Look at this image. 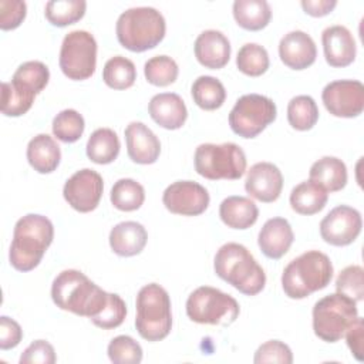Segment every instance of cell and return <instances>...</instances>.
Here are the masks:
<instances>
[{
	"instance_id": "obj_1",
	"label": "cell",
	"mask_w": 364,
	"mask_h": 364,
	"mask_svg": "<svg viewBox=\"0 0 364 364\" xmlns=\"http://www.w3.org/2000/svg\"><path fill=\"white\" fill-rule=\"evenodd\" d=\"M51 299L58 309L88 317L97 327H102L117 313V294L102 290L75 269L63 270L55 276Z\"/></svg>"
},
{
	"instance_id": "obj_2",
	"label": "cell",
	"mask_w": 364,
	"mask_h": 364,
	"mask_svg": "<svg viewBox=\"0 0 364 364\" xmlns=\"http://www.w3.org/2000/svg\"><path fill=\"white\" fill-rule=\"evenodd\" d=\"M54 226L47 216L28 213L20 218L13 230L9 260L18 272H30L37 267L51 245Z\"/></svg>"
},
{
	"instance_id": "obj_3",
	"label": "cell",
	"mask_w": 364,
	"mask_h": 364,
	"mask_svg": "<svg viewBox=\"0 0 364 364\" xmlns=\"http://www.w3.org/2000/svg\"><path fill=\"white\" fill-rule=\"evenodd\" d=\"M215 273L246 296L264 289L266 273L253 255L240 243L229 242L219 247L213 260Z\"/></svg>"
},
{
	"instance_id": "obj_4",
	"label": "cell",
	"mask_w": 364,
	"mask_h": 364,
	"mask_svg": "<svg viewBox=\"0 0 364 364\" xmlns=\"http://www.w3.org/2000/svg\"><path fill=\"white\" fill-rule=\"evenodd\" d=\"M333 279L330 257L320 250H307L290 260L282 273V287L287 297L300 300L326 289Z\"/></svg>"
},
{
	"instance_id": "obj_5",
	"label": "cell",
	"mask_w": 364,
	"mask_h": 364,
	"mask_svg": "<svg viewBox=\"0 0 364 364\" xmlns=\"http://www.w3.org/2000/svg\"><path fill=\"white\" fill-rule=\"evenodd\" d=\"M115 31L124 48L142 53L156 47L164 40L166 23L162 13L154 7H131L119 14Z\"/></svg>"
},
{
	"instance_id": "obj_6",
	"label": "cell",
	"mask_w": 364,
	"mask_h": 364,
	"mask_svg": "<svg viewBox=\"0 0 364 364\" xmlns=\"http://www.w3.org/2000/svg\"><path fill=\"white\" fill-rule=\"evenodd\" d=\"M135 327L146 341L164 340L172 328L171 299L168 291L158 283H149L136 294Z\"/></svg>"
},
{
	"instance_id": "obj_7",
	"label": "cell",
	"mask_w": 364,
	"mask_h": 364,
	"mask_svg": "<svg viewBox=\"0 0 364 364\" xmlns=\"http://www.w3.org/2000/svg\"><path fill=\"white\" fill-rule=\"evenodd\" d=\"M195 171L210 181L239 179L246 172V155L235 142L200 144L193 156Z\"/></svg>"
},
{
	"instance_id": "obj_8",
	"label": "cell",
	"mask_w": 364,
	"mask_h": 364,
	"mask_svg": "<svg viewBox=\"0 0 364 364\" xmlns=\"http://www.w3.org/2000/svg\"><path fill=\"white\" fill-rule=\"evenodd\" d=\"M311 316L314 334L326 343H336L358 317V309L350 297L333 293L316 301Z\"/></svg>"
},
{
	"instance_id": "obj_9",
	"label": "cell",
	"mask_w": 364,
	"mask_h": 364,
	"mask_svg": "<svg viewBox=\"0 0 364 364\" xmlns=\"http://www.w3.org/2000/svg\"><path fill=\"white\" fill-rule=\"evenodd\" d=\"M239 313L235 297L210 286L195 289L186 300V314L198 324L228 327L236 321Z\"/></svg>"
},
{
	"instance_id": "obj_10",
	"label": "cell",
	"mask_w": 364,
	"mask_h": 364,
	"mask_svg": "<svg viewBox=\"0 0 364 364\" xmlns=\"http://www.w3.org/2000/svg\"><path fill=\"white\" fill-rule=\"evenodd\" d=\"M277 108L273 100L262 94H245L237 98L229 112L230 129L242 138L257 136L276 119Z\"/></svg>"
},
{
	"instance_id": "obj_11",
	"label": "cell",
	"mask_w": 364,
	"mask_h": 364,
	"mask_svg": "<svg viewBox=\"0 0 364 364\" xmlns=\"http://www.w3.org/2000/svg\"><path fill=\"white\" fill-rule=\"evenodd\" d=\"M60 68L74 81L90 78L97 65V41L85 30H73L64 36L60 48Z\"/></svg>"
},
{
	"instance_id": "obj_12",
	"label": "cell",
	"mask_w": 364,
	"mask_h": 364,
	"mask_svg": "<svg viewBox=\"0 0 364 364\" xmlns=\"http://www.w3.org/2000/svg\"><path fill=\"white\" fill-rule=\"evenodd\" d=\"M321 100L334 117H358L364 109V85L358 80H336L323 88Z\"/></svg>"
},
{
	"instance_id": "obj_13",
	"label": "cell",
	"mask_w": 364,
	"mask_h": 364,
	"mask_svg": "<svg viewBox=\"0 0 364 364\" xmlns=\"http://www.w3.org/2000/svg\"><path fill=\"white\" fill-rule=\"evenodd\" d=\"M102 191V176L94 169L84 168L73 173L65 181L63 196L73 209L81 213H87L98 206Z\"/></svg>"
},
{
	"instance_id": "obj_14",
	"label": "cell",
	"mask_w": 364,
	"mask_h": 364,
	"mask_svg": "<svg viewBox=\"0 0 364 364\" xmlns=\"http://www.w3.org/2000/svg\"><path fill=\"white\" fill-rule=\"evenodd\" d=\"M361 228V213L348 205H338L321 219L320 235L328 245L347 246L358 237Z\"/></svg>"
},
{
	"instance_id": "obj_15",
	"label": "cell",
	"mask_w": 364,
	"mask_h": 364,
	"mask_svg": "<svg viewBox=\"0 0 364 364\" xmlns=\"http://www.w3.org/2000/svg\"><path fill=\"white\" fill-rule=\"evenodd\" d=\"M165 208L175 215L198 216L203 213L210 202L205 186L195 181H176L166 186L162 193Z\"/></svg>"
},
{
	"instance_id": "obj_16",
	"label": "cell",
	"mask_w": 364,
	"mask_h": 364,
	"mask_svg": "<svg viewBox=\"0 0 364 364\" xmlns=\"http://www.w3.org/2000/svg\"><path fill=\"white\" fill-rule=\"evenodd\" d=\"M245 189L252 198L260 202H274L283 189V175L274 164L257 162L247 171Z\"/></svg>"
},
{
	"instance_id": "obj_17",
	"label": "cell",
	"mask_w": 364,
	"mask_h": 364,
	"mask_svg": "<svg viewBox=\"0 0 364 364\" xmlns=\"http://www.w3.org/2000/svg\"><path fill=\"white\" fill-rule=\"evenodd\" d=\"M279 57L289 68L304 70L316 61V43L307 33L301 30L289 31L280 38Z\"/></svg>"
},
{
	"instance_id": "obj_18",
	"label": "cell",
	"mask_w": 364,
	"mask_h": 364,
	"mask_svg": "<svg viewBox=\"0 0 364 364\" xmlns=\"http://www.w3.org/2000/svg\"><path fill=\"white\" fill-rule=\"evenodd\" d=\"M127 152L132 162L141 165H151L156 162L161 154V142L158 136L144 122L132 121L125 131Z\"/></svg>"
},
{
	"instance_id": "obj_19",
	"label": "cell",
	"mask_w": 364,
	"mask_h": 364,
	"mask_svg": "<svg viewBox=\"0 0 364 364\" xmlns=\"http://www.w3.org/2000/svg\"><path fill=\"white\" fill-rule=\"evenodd\" d=\"M324 58L331 67H347L355 60L357 46L351 31L341 26H330L321 33Z\"/></svg>"
},
{
	"instance_id": "obj_20",
	"label": "cell",
	"mask_w": 364,
	"mask_h": 364,
	"mask_svg": "<svg viewBox=\"0 0 364 364\" xmlns=\"http://www.w3.org/2000/svg\"><path fill=\"white\" fill-rule=\"evenodd\" d=\"M196 60L206 68L219 70L229 63L230 43L219 30L202 31L193 44Z\"/></svg>"
},
{
	"instance_id": "obj_21",
	"label": "cell",
	"mask_w": 364,
	"mask_h": 364,
	"mask_svg": "<svg viewBox=\"0 0 364 364\" xmlns=\"http://www.w3.org/2000/svg\"><path fill=\"white\" fill-rule=\"evenodd\" d=\"M293 240L294 233L289 220L279 216L266 220L257 236V245L262 253L269 259H280L284 256Z\"/></svg>"
},
{
	"instance_id": "obj_22",
	"label": "cell",
	"mask_w": 364,
	"mask_h": 364,
	"mask_svg": "<svg viewBox=\"0 0 364 364\" xmlns=\"http://www.w3.org/2000/svg\"><path fill=\"white\" fill-rule=\"evenodd\" d=\"M151 118L165 129H179L186 118L188 109L183 100L175 92H161L148 104Z\"/></svg>"
},
{
	"instance_id": "obj_23",
	"label": "cell",
	"mask_w": 364,
	"mask_h": 364,
	"mask_svg": "<svg viewBox=\"0 0 364 364\" xmlns=\"http://www.w3.org/2000/svg\"><path fill=\"white\" fill-rule=\"evenodd\" d=\"M109 246L112 252L122 257L139 255L148 240L145 228L134 220H125L115 225L109 232Z\"/></svg>"
},
{
	"instance_id": "obj_24",
	"label": "cell",
	"mask_w": 364,
	"mask_h": 364,
	"mask_svg": "<svg viewBox=\"0 0 364 364\" xmlns=\"http://www.w3.org/2000/svg\"><path fill=\"white\" fill-rule=\"evenodd\" d=\"M219 216L228 228L245 230L256 223L259 209L250 198L232 195L220 202Z\"/></svg>"
},
{
	"instance_id": "obj_25",
	"label": "cell",
	"mask_w": 364,
	"mask_h": 364,
	"mask_svg": "<svg viewBox=\"0 0 364 364\" xmlns=\"http://www.w3.org/2000/svg\"><path fill=\"white\" fill-rule=\"evenodd\" d=\"M26 155L34 171L38 173H51L60 165L61 149L53 136L38 134L30 139Z\"/></svg>"
},
{
	"instance_id": "obj_26",
	"label": "cell",
	"mask_w": 364,
	"mask_h": 364,
	"mask_svg": "<svg viewBox=\"0 0 364 364\" xmlns=\"http://www.w3.org/2000/svg\"><path fill=\"white\" fill-rule=\"evenodd\" d=\"M309 178L326 192H337L347 185V166L336 156H323L311 165Z\"/></svg>"
},
{
	"instance_id": "obj_27",
	"label": "cell",
	"mask_w": 364,
	"mask_h": 364,
	"mask_svg": "<svg viewBox=\"0 0 364 364\" xmlns=\"http://www.w3.org/2000/svg\"><path fill=\"white\" fill-rule=\"evenodd\" d=\"M328 199V192H326L320 185L313 181H303L296 185L290 192V206L296 213L300 215H314L323 210Z\"/></svg>"
},
{
	"instance_id": "obj_28",
	"label": "cell",
	"mask_w": 364,
	"mask_h": 364,
	"mask_svg": "<svg viewBox=\"0 0 364 364\" xmlns=\"http://www.w3.org/2000/svg\"><path fill=\"white\" fill-rule=\"evenodd\" d=\"M119 138L111 128L95 129L87 141V156L98 165H107L117 159L119 154Z\"/></svg>"
},
{
	"instance_id": "obj_29",
	"label": "cell",
	"mask_w": 364,
	"mask_h": 364,
	"mask_svg": "<svg viewBox=\"0 0 364 364\" xmlns=\"http://www.w3.org/2000/svg\"><path fill=\"white\" fill-rule=\"evenodd\" d=\"M232 10L236 23L250 31L264 28L272 18V9L266 0H236Z\"/></svg>"
},
{
	"instance_id": "obj_30",
	"label": "cell",
	"mask_w": 364,
	"mask_h": 364,
	"mask_svg": "<svg viewBox=\"0 0 364 364\" xmlns=\"http://www.w3.org/2000/svg\"><path fill=\"white\" fill-rule=\"evenodd\" d=\"M191 92L195 104L206 111L220 108L226 100L225 85L220 82V80L212 75L198 77L192 84Z\"/></svg>"
},
{
	"instance_id": "obj_31",
	"label": "cell",
	"mask_w": 364,
	"mask_h": 364,
	"mask_svg": "<svg viewBox=\"0 0 364 364\" xmlns=\"http://www.w3.org/2000/svg\"><path fill=\"white\" fill-rule=\"evenodd\" d=\"M109 199L118 210L132 212L142 206L145 200V189L135 179L121 178L111 188Z\"/></svg>"
},
{
	"instance_id": "obj_32",
	"label": "cell",
	"mask_w": 364,
	"mask_h": 364,
	"mask_svg": "<svg viewBox=\"0 0 364 364\" xmlns=\"http://www.w3.org/2000/svg\"><path fill=\"white\" fill-rule=\"evenodd\" d=\"M102 80L109 88L127 90L136 80L135 64L124 55H114L104 65Z\"/></svg>"
},
{
	"instance_id": "obj_33",
	"label": "cell",
	"mask_w": 364,
	"mask_h": 364,
	"mask_svg": "<svg viewBox=\"0 0 364 364\" xmlns=\"http://www.w3.org/2000/svg\"><path fill=\"white\" fill-rule=\"evenodd\" d=\"M287 121L297 131H309L318 121V107L310 95H296L287 104Z\"/></svg>"
},
{
	"instance_id": "obj_34",
	"label": "cell",
	"mask_w": 364,
	"mask_h": 364,
	"mask_svg": "<svg viewBox=\"0 0 364 364\" xmlns=\"http://www.w3.org/2000/svg\"><path fill=\"white\" fill-rule=\"evenodd\" d=\"M84 0H50L46 3V18L57 27H65L81 20L85 14Z\"/></svg>"
},
{
	"instance_id": "obj_35",
	"label": "cell",
	"mask_w": 364,
	"mask_h": 364,
	"mask_svg": "<svg viewBox=\"0 0 364 364\" xmlns=\"http://www.w3.org/2000/svg\"><path fill=\"white\" fill-rule=\"evenodd\" d=\"M36 95L13 81H4L1 82V112L6 117H20L31 108Z\"/></svg>"
},
{
	"instance_id": "obj_36",
	"label": "cell",
	"mask_w": 364,
	"mask_h": 364,
	"mask_svg": "<svg viewBox=\"0 0 364 364\" xmlns=\"http://www.w3.org/2000/svg\"><path fill=\"white\" fill-rule=\"evenodd\" d=\"M236 65L240 73L249 77H259L270 65L267 50L257 43H246L237 51Z\"/></svg>"
},
{
	"instance_id": "obj_37",
	"label": "cell",
	"mask_w": 364,
	"mask_h": 364,
	"mask_svg": "<svg viewBox=\"0 0 364 364\" xmlns=\"http://www.w3.org/2000/svg\"><path fill=\"white\" fill-rule=\"evenodd\" d=\"M50 80L48 67L41 61H26L17 67L11 81L34 94H40Z\"/></svg>"
},
{
	"instance_id": "obj_38",
	"label": "cell",
	"mask_w": 364,
	"mask_h": 364,
	"mask_svg": "<svg viewBox=\"0 0 364 364\" xmlns=\"http://www.w3.org/2000/svg\"><path fill=\"white\" fill-rule=\"evenodd\" d=\"M51 128L57 139L65 144H73L81 138L85 128V122L82 115L78 111L73 108H67L60 111L54 117Z\"/></svg>"
},
{
	"instance_id": "obj_39",
	"label": "cell",
	"mask_w": 364,
	"mask_h": 364,
	"mask_svg": "<svg viewBox=\"0 0 364 364\" xmlns=\"http://www.w3.org/2000/svg\"><path fill=\"white\" fill-rule=\"evenodd\" d=\"M144 74L149 84L156 87H166L176 81L179 68L172 57L155 55L145 63Z\"/></svg>"
},
{
	"instance_id": "obj_40",
	"label": "cell",
	"mask_w": 364,
	"mask_h": 364,
	"mask_svg": "<svg viewBox=\"0 0 364 364\" xmlns=\"http://www.w3.org/2000/svg\"><path fill=\"white\" fill-rule=\"evenodd\" d=\"M114 364H139L142 361V347L129 336L114 337L107 348Z\"/></svg>"
},
{
	"instance_id": "obj_41",
	"label": "cell",
	"mask_w": 364,
	"mask_h": 364,
	"mask_svg": "<svg viewBox=\"0 0 364 364\" xmlns=\"http://www.w3.org/2000/svg\"><path fill=\"white\" fill-rule=\"evenodd\" d=\"M336 290L354 300L355 303L363 300L364 296V270L358 264L344 267L336 280Z\"/></svg>"
},
{
	"instance_id": "obj_42",
	"label": "cell",
	"mask_w": 364,
	"mask_h": 364,
	"mask_svg": "<svg viewBox=\"0 0 364 364\" xmlns=\"http://www.w3.org/2000/svg\"><path fill=\"white\" fill-rule=\"evenodd\" d=\"M255 364H266V363H280V364H291L293 353L287 344L280 340H269L259 346L253 358Z\"/></svg>"
},
{
	"instance_id": "obj_43",
	"label": "cell",
	"mask_w": 364,
	"mask_h": 364,
	"mask_svg": "<svg viewBox=\"0 0 364 364\" xmlns=\"http://www.w3.org/2000/svg\"><path fill=\"white\" fill-rule=\"evenodd\" d=\"M27 6L21 0H1L0 1V28H17L26 18Z\"/></svg>"
},
{
	"instance_id": "obj_44",
	"label": "cell",
	"mask_w": 364,
	"mask_h": 364,
	"mask_svg": "<svg viewBox=\"0 0 364 364\" xmlns=\"http://www.w3.org/2000/svg\"><path fill=\"white\" fill-rule=\"evenodd\" d=\"M54 347L46 340L33 341L20 355V364H54Z\"/></svg>"
},
{
	"instance_id": "obj_45",
	"label": "cell",
	"mask_w": 364,
	"mask_h": 364,
	"mask_svg": "<svg viewBox=\"0 0 364 364\" xmlns=\"http://www.w3.org/2000/svg\"><path fill=\"white\" fill-rule=\"evenodd\" d=\"M21 338H23V330L20 324L7 316H1L0 317V348L1 350L14 348L20 344Z\"/></svg>"
},
{
	"instance_id": "obj_46",
	"label": "cell",
	"mask_w": 364,
	"mask_h": 364,
	"mask_svg": "<svg viewBox=\"0 0 364 364\" xmlns=\"http://www.w3.org/2000/svg\"><path fill=\"white\" fill-rule=\"evenodd\" d=\"M346 340L347 346L351 351V354L355 357V360L363 361V340H364V326L363 318L357 317L354 323L348 327L346 331Z\"/></svg>"
},
{
	"instance_id": "obj_47",
	"label": "cell",
	"mask_w": 364,
	"mask_h": 364,
	"mask_svg": "<svg viewBox=\"0 0 364 364\" xmlns=\"http://www.w3.org/2000/svg\"><path fill=\"white\" fill-rule=\"evenodd\" d=\"M300 4L304 13L313 17H323L333 11V9L337 6V1L336 0H301Z\"/></svg>"
}]
</instances>
